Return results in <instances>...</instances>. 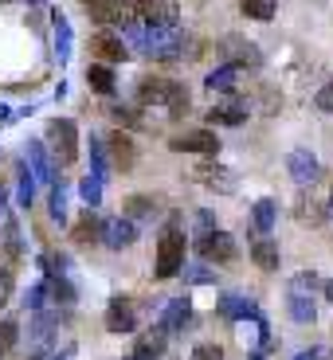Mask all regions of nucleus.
Wrapping results in <instances>:
<instances>
[{
    "mask_svg": "<svg viewBox=\"0 0 333 360\" xmlns=\"http://www.w3.org/2000/svg\"><path fill=\"white\" fill-rule=\"evenodd\" d=\"M137 102L142 106H161L169 117H184L189 114V86L177 79H157V75H149L137 86Z\"/></svg>",
    "mask_w": 333,
    "mask_h": 360,
    "instance_id": "f257e3e1",
    "label": "nucleus"
},
{
    "mask_svg": "<svg viewBox=\"0 0 333 360\" xmlns=\"http://www.w3.org/2000/svg\"><path fill=\"white\" fill-rule=\"evenodd\" d=\"M122 36H126L134 47H142L149 59H177L180 44H184L177 24H169V27H157V24H145L142 27V24H134V27H126Z\"/></svg>",
    "mask_w": 333,
    "mask_h": 360,
    "instance_id": "f03ea898",
    "label": "nucleus"
},
{
    "mask_svg": "<svg viewBox=\"0 0 333 360\" xmlns=\"http://www.w3.org/2000/svg\"><path fill=\"white\" fill-rule=\"evenodd\" d=\"M44 141H47V153H51L55 169H67V165L79 161V126L71 117H51Z\"/></svg>",
    "mask_w": 333,
    "mask_h": 360,
    "instance_id": "7ed1b4c3",
    "label": "nucleus"
},
{
    "mask_svg": "<svg viewBox=\"0 0 333 360\" xmlns=\"http://www.w3.org/2000/svg\"><path fill=\"white\" fill-rule=\"evenodd\" d=\"M180 266H184V231L177 219H169V227L157 239V278H177Z\"/></svg>",
    "mask_w": 333,
    "mask_h": 360,
    "instance_id": "20e7f679",
    "label": "nucleus"
},
{
    "mask_svg": "<svg viewBox=\"0 0 333 360\" xmlns=\"http://www.w3.org/2000/svg\"><path fill=\"white\" fill-rule=\"evenodd\" d=\"M196 251H200V259H204V262H216V266H227V262L239 259V243H235V235L220 231V227H212L208 235H200Z\"/></svg>",
    "mask_w": 333,
    "mask_h": 360,
    "instance_id": "39448f33",
    "label": "nucleus"
},
{
    "mask_svg": "<svg viewBox=\"0 0 333 360\" xmlns=\"http://www.w3.org/2000/svg\"><path fill=\"white\" fill-rule=\"evenodd\" d=\"M137 321H142V309H137L134 294H114L106 306V329L110 333H134Z\"/></svg>",
    "mask_w": 333,
    "mask_h": 360,
    "instance_id": "423d86ee",
    "label": "nucleus"
},
{
    "mask_svg": "<svg viewBox=\"0 0 333 360\" xmlns=\"http://www.w3.org/2000/svg\"><path fill=\"white\" fill-rule=\"evenodd\" d=\"M90 8V20L94 24H102V27H118V32H126V27H134L137 24V12H134V4H126V0H99V4H87Z\"/></svg>",
    "mask_w": 333,
    "mask_h": 360,
    "instance_id": "0eeeda50",
    "label": "nucleus"
},
{
    "mask_svg": "<svg viewBox=\"0 0 333 360\" xmlns=\"http://www.w3.org/2000/svg\"><path fill=\"white\" fill-rule=\"evenodd\" d=\"M172 153H200V157H216L220 153V137L212 129H184L169 141Z\"/></svg>",
    "mask_w": 333,
    "mask_h": 360,
    "instance_id": "6e6552de",
    "label": "nucleus"
},
{
    "mask_svg": "<svg viewBox=\"0 0 333 360\" xmlns=\"http://www.w3.org/2000/svg\"><path fill=\"white\" fill-rule=\"evenodd\" d=\"M192 176H196L204 188L224 192V196H232V192L239 188V176H235V169H227V165H220V161H208V165H200V169H192Z\"/></svg>",
    "mask_w": 333,
    "mask_h": 360,
    "instance_id": "1a4fd4ad",
    "label": "nucleus"
},
{
    "mask_svg": "<svg viewBox=\"0 0 333 360\" xmlns=\"http://www.w3.org/2000/svg\"><path fill=\"white\" fill-rule=\"evenodd\" d=\"M287 172L298 188H310V184L322 180V165H318V157L310 153V149H294V153L287 157Z\"/></svg>",
    "mask_w": 333,
    "mask_h": 360,
    "instance_id": "9d476101",
    "label": "nucleus"
},
{
    "mask_svg": "<svg viewBox=\"0 0 333 360\" xmlns=\"http://www.w3.org/2000/svg\"><path fill=\"white\" fill-rule=\"evenodd\" d=\"M165 349H169V329H165L161 321L153 325V329H145V333H137L134 341V352H130V360H161Z\"/></svg>",
    "mask_w": 333,
    "mask_h": 360,
    "instance_id": "9b49d317",
    "label": "nucleus"
},
{
    "mask_svg": "<svg viewBox=\"0 0 333 360\" xmlns=\"http://www.w3.org/2000/svg\"><path fill=\"white\" fill-rule=\"evenodd\" d=\"M99 243H106L110 251H122V247H134L137 243V224L126 216H114V219H102V235Z\"/></svg>",
    "mask_w": 333,
    "mask_h": 360,
    "instance_id": "f8f14e48",
    "label": "nucleus"
},
{
    "mask_svg": "<svg viewBox=\"0 0 333 360\" xmlns=\"http://www.w3.org/2000/svg\"><path fill=\"white\" fill-rule=\"evenodd\" d=\"M220 317H227V321H235V325H239V321H259V302H255V297L251 294H224V297H220Z\"/></svg>",
    "mask_w": 333,
    "mask_h": 360,
    "instance_id": "ddd939ff",
    "label": "nucleus"
},
{
    "mask_svg": "<svg viewBox=\"0 0 333 360\" xmlns=\"http://www.w3.org/2000/svg\"><path fill=\"white\" fill-rule=\"evenodd\" d=\"M134 12L145 20V24L169 27V24H177L180 4H177V0H134Z\"/></svg>",
    "mask_w": 333,
    "mask_h": 360,
    "instance_id": "4468645a",
    "label": "nucleus"
},
{
    "mask_svg": "<svg viewBox=\"0 0 333 360\" xmlns=\"http://www.w3.org/2000/svg\"><path fill=\"white\" fill-rule=\"evenodd\" d=\"M157 321L169 329V337L184 333V329H189V321H192V297H189V294H177L169 306L161 309V317H157Z\"/></svg>",
    "mask_w": 333,
    "mask_h": 360,
    "instance_id": "2eb2a0df",
    "label": "nucleus"
},
{
    "mask_svg": "<svg viewBox=\"0 0 333 360\" xmlns=\"http://www.w3.org/2000/svg\"><path fill=\"white\" fill-rule=\"evenodd\" d=\"M24 161H27V169H32V176H36V184H55V161H51L44 141H27Z\"/></svg>",
    "mask_w": 333,
    "mask_h": 360,
    "instance_id": "dca6fc26",
    "label": "nucleus"
},
{
    "mask_svg": "<svg viewBox=\"0 0 333 360\" xmlns=\"http://www.w3.org/2000/svg\"><path fill=\"white\" fill-rule=\"evenodd\" d=\"M106 157H110V161H114L122 172H130V169H134V161H137L134 137L122 134V129H118V134H110V137H106Z\"/></svg>",
    "mask_w": 333,
    "mask_h": 360,
    "instance_id": "f3484780",
    "label": "nucleus"
},
{
    "mask_svg": "<svg viewBox=\"0 0 333 360\" xmlns=\"http://www.w3.org/2000/svg\"><path fill=\"white\" fill-rule=\"evenodd\" d=\"M90 47H94V55H99L102 63H126L130 59V47L122 44V36H114V32H99V36L90 39Z\"/></svg>",
    "mask_w": 333,
    "mask_h": 360,
    "instance_id": "a211bd4d",
    "label": "nucleus"
},
{
    "mask_svg": "<svg viewBox=\"0 0 333 360\" xmlns=\"http://www.w3.org/2000/svg\"><path fill=\"white\" fill-rule=\"evenodd\" d=\"M220 51L227 55V63H235V67H259L263 63V55H259V47L251 44V39H239V36H227L224 39V47Z\"/></svg>",
    "mask_w": 333,
    "mask_h": 360,
    "instance_id": "6ab92c4d",
    "label": "nucleus"
},
{
    "mask_svg": "<svg viewBox=\"0 0 333 360\" xmlns=\"http://www.w3.org/2000/svg\"><path fill=\"white\" fill-rule=\"evenodd\" d=\"M251 259H255V266L259 270H279V262H282V255H279V243H275V239H270L267 231H259L251 239Z\"/></svg>",
    "mask_w": 333,
    "mask_h": 360,
    "instance_id": "aec40b11",
    "label": "nucleus"
},
{
    "mask_svg": "<svg viewBox=\"0 0 333 360\" xmlns=\"http://www.w3.org/2000/svg\"><path fill=\"white\" fill-rule=\"evenodd\" d=\"M51 32H55V59H59V67H67V63H71L75 32H71V24H67L63 12H51Z\"/></svg>",
    "mask_w": 333,
    "mask_h": 360,
    "instance_id": "412c9836",
    "label": "nucleus"
},
{
    "mask_svg": "<svg viewBox=\"0 0 333 360\" xmlns=\"http://www.w3.org/2000/svg\"><path fill=\"white\" fill-rule=\"evenodd\" d=\"M287 309H290V317H294L298 325H314V317H318L314 297H310L302 286H290V294H287Z\"/></svg>",
    "mask_w": 333,
    "mask_h": 360,
    "instance_id": "4be33fe9",
    "label": "nucleus"
},
{
    "mask_svg": "<svg viewBox=\"0 0 333 360\" xmlns=\"http://www.w3.org/2000/svg\"><path fill=\"white\" fill-rule=\"evenodd\" d=\"M99 235H102L99 207H87V212L71 224V239H75V243H99Z\"/></svg>",
    "mask_w": 333,
    "mask_h": 360,
    "instance_id": "5701e85b",
    "label": "nucleus"
},
{
    "mask_svg": "<svg viewBox=\"0 0 333 360\" xmlns=\"http://www.w3.org/2000/svg\"><path fill=\"white\" fill-rule=\"evenodd\" d=\"M157 212H161V207H157L153 196H130L126 204H122V216L134 219V224H153Z\"/></svg>",
    "mask_w": 333,
    "mask_h": 360,
    "instance_id": "b1692460",
    "label": "nucleus"
},
{
    "mask_svg": "<svg viewBox=\"0 0 333 360\" xmlns=\"http://www.w3.org/2000/svg\"><path fill=\"white\" fill-rule=\"evenodd\" d=\"M204 86L212 90V94H232V90L239 86V67H235V63H224V67H216V71H208Z\"/></svg>",
    "mask_w": 333,
    "mask_h": 360,
    "instance_id": "393cba45",
    "label": "nucleus"
},
{
    "mask_svg": "<svg viewBox=\"0 0 333 360\" xmlns=\"http://www.w3.org/2000/svg\"><path fill=\"white\" fill-rule=\"evenodd\" d=\"M0 247H4L8 262H20V259H24V239H20V224H16L12 216H4V224H0Z\"/></svg>",
    "mask_w": 333,
    "mask_h": 360,
    "instance_id": "a878e982",
    "label": "nucleus"
},
{
    "mask_svg": "<svg viewBox=\"0 0 333 360\" xmlns=\"http://www.w3.org/2000/svg\"><path fill=\"white\" fill-rule=\"evenodd\" d=\"M44 278H47V294H51L55 306H75L79 290H75L71 274H44Z\"/></svg>",
    "mask_w": 333,
    "mask_h": 360,
    "instance_id": "bb28decb",
    "label": "nucleus"
},
{
    "mask_svg": "<svg viewBox=\"0 0 333 360\" xmlns=\"http://www.w3.org/2000/svg\"><path fill=\"white\" fill-rule=\"evenodd\" d=\"M87 82H90V90H99V94H106V98H114V90H118L110 63H90L87 67Z\"/></svg>",
    "mask_w": 333,
    "mask_h": 360,
    "instance_id": "cd10ccee",
    "label": "nucleus"
},
{
    "mask_svg": "<svg viewBox=\"0 0 333 360\" xmlns=\"http://www.w3.org/2000/svg\"><path fill=\"white\" fill-rule=\"evenodd\" d=\"M32 200H36V176L27 161H16V207H32Z\"/></svg>",
    "mask_w": 333,
    "mask_h": 360,
    "instance_id": "c85d7f7f",
    "label": "nucleus"
},
{
    "mask_svg": "<svg viewBox=\"0 0 333 360\" xmlns=\"http://www.w3.org/2000/svg\"><path fill=\"white\" fill-rule=\"evenodd\" d=\"M208 122H212V126H244L247 110L235 106V102H227V106H212L208 110Z\"/></svg>",
    "mask_w": 333,
    "mask_h": 360,
    "instance_id": "c756f323",
    "label": "nucleus"
},
{
    "mask_svg": "<svg viewBox=\"0 0 333 360\" xmlns=\"http://www.w3.org/2000/svg\"><path fill=\"white\" fill-rule=\"evenodd\" d=\"M251 219H255V231H270L275 219H279V204H275L270 196H263L259 204L251 207Z\"/></svg>",
    "mask_w": 333,
    "mask_h": 360,
    "instance_id": "7c9ffc66",
    "label": "nucleus"
},
{
    "mask_svg": "<svg viewBox=\"0 0 333 360\" xmlns=\"http://www.w3.org/2000/svg\"><path fill=\"white\" fill-rule=\"evenodd\" d=\"M239 8H244V16L267 24V20H275V12H279V0H239Z\"/></svg>",
    "mask_w": 333,
    "mask_h": 360,
    "instance_id": "2f4dec72",
    "label": "nucleus"
},
{
    "mask_svg": "<svg viewBox=\"0 0 333 360\" xmlns=\"http://www.w3.org/2000/svg\"><path fill=\"white\" fill-rule=\"evenodd\" d=\"M90 172L99 180L110 176V157H106V141L102 137H90Z\"/></svg>",
    "mask_w": 333,
    "mask_h": 360,
    "instance_id": "473e14b6",
    "label": "nucleus"
},
{
    "mask_svg": "<svg viewBox=\"0 0 333 360\" xmlns=\"http://www.w3.org/2000/svg\"><path fill=\"white\" fill-rule=\"evenodd\" d=\"M102 188H106V180H99L94 172H87V176H82L79 192H82V200H87V207H99L102 204Z\"/></svg>",
    "mask_w": 333,
    "mask_h": 360,
    "instance_id": "72a5a7b5",
    "label": "nucleus"
},
{
    "mask_svg": "<svg viewBox=\"0 0 333 360\" xmlns=\"http://www.w3.org/2000/svg\"><path fill=\"white\" fill-rule=\"evenodd\" d=\"M180 274H184L189 286H212V282H216V270L204 266V262H196V266H180Z\"/></svg>",
    "mask_w": 333,
    "mask_h": 360,
    "instance_id": "f704fd0d",
    "label": "nucleus"
},
{
    "mask_svg": "<svg viewBox=\"0 0 333 360\" xmlns=\"http://www.w3.org/2000/svg\"><path fill=\"white\" fill-rule=\"evenodd\" d=\"M47 212H51L55 224H67V188L63 184H55L51 188V200H47Z\"/></svg>",
    "mask_w": 333,
    "mask_h": 360,
    "instance_id": "c9c22d12",
    "label": "nucleus"
},
{
    "mask_svg": "<svg viewBox=\"0 0 333 360\" xmlns=\"http://www.w3.org/2000/svg\"><path fill=\"white\" fill-rule=\"evenodd\" d=\"M24 306L32 309V314H39V309L47 306V278H39L36 286L27 290V297H24Z\"/></svg>",
    "mask_w": 333,
    "mask_h": 360,
    "instance_id": "e433bc0d",
    "label": "nucleus"
},
{
    "mask_svg": "<svg viewBox=\"0 0 333 360\" xmlns=\"http://www.w3.org/2000/svg\"><path fill=\"white\" fill-rule=\"evenodd\" d=\"M16 341H20V321H12V317L8 321H0V356H4Z\"/></svg>",
    "mask_w": 333,
    "mask_h": 360,
    "instance_id": "4c0bfd02",
    "label": "nucleus"
},
{
    "mask_svg": "<svg viewBox=\"0 0 333 360\" xmlns=\"http://www.w3.org/2000/svg\"><path fill=\"white\" fill-rule=\"evenodd\" d=\"M12 286H16V274H12V266H0V314H4V306L12 302Z\"/></svg>",
    "mask_w": 333,
    "mask_h": 360,
    "instance_id": "58836bf2",
    "label": "nucleus"
},
{
    "mask_svg": "<svg viewBox=\"0 0 333 360\" xmlns=\"http://www.w3.org/2000/svg\"><path fill=\"white\" fill-rule=\"evenodd\" d=\"M189 360H224V349H220L216 341H200L196 349H192Z\"/></svg>",
    "mask_w": 333,
    "mask_h": 360,
    "instance_id": "ea45409f",
    "label": "nucleus"
},
{
    "mask_svg": "<svg viewBox=\"0 0 333 360\" xmlns=\"http://www.w3.org/2000/svg\"><path fill=\"white\" fill-rule=\"evenodd\" d=\"M314 106L322 110V114H333V79L325 82L322 90H318V98H314Z\"/></svg>",
    "mask_w": 333,
    "mask_h": 360,
    "instance_id": "a19ab883",
    "label": "nucleus"
},
{
    "mask_svg": "<svg viewBox=\"0 0 333 360\" xmlns=\"http://www.w3.org/2000/svg\"><path fill=\"white\" fill-rule=\"evenodd\" d=\"M110 114H114L118 126H137V114L130 106H110Z\"/></svg>",
    "mask_w": 333,
    "mask_h": 360,
    "instance_id": "79ce46f5",
    "label": "nucleus"
},
{
    "mask_svg": "<svg viewBox=\"0 0 333 360\" xmlns=\"http://www.w3.org/2000/svg\"><path fill=\"white\" fill-rule=\"evenodd\" d=\"M290 286H302V290H314V286H322V278H318V274H314V270H302V274H298V278L294 282H290Z\"/></svg>",
    "mask_w": 333,
    "mask_h": 360,
    "instance_id": "37998d69",
    "label": "nucleus"
},
{
    "mask_svg": "<svg viewBox=\"0 0 333 360\" xmlns=\"http://www.w3.org/2000/svg\"><path fill=\"white\" fill-rule=\"evenodd\" d=\"M212 227H216V216L212 212H196V235H208Z\"/></svg>",
    "mask_w": 333,
    "mask_h": 360,
    "instance_id": "c03bdc74",
    "label": "nucleus"
},
{
    "mask_svg": "<svg viewBox=\"0 0 333 360\" xmlns=\"http://www.w3.org/2000/svg\"><path fill=\"white\" fill-rule=\"evenodd\" d=\"M329 356V349H306V352H298L294 360H325Z\"/></svg>",
    "mask_w": 333,
    "mask_h": 360,
    "instance_id": "a18cd8bd",
    "label": "nucleus"
},
{
    "mask_svg": "<svg viewBox=\"0 0 333 360\" xmlns=\"http://www.w3.org/2000/svg\"><path fill=\"white\" fill-rule=\"evenodd\" d=\"M12 122H16V110L0 102V129H4V126H12Z\"/></svg>",
    "mask_w": 333,
    "mask_h": 360,
    "instance_id": "49530a36",
    "label": "nucleus"
},
{
    "mask_svg": "<svg viewBox=\"0 0 333 360\" xmlns=\"http://www.w3.org/2000/svg\"><path fill=\"white\" fill-rule=\"evenodd\" d=\"M8 216V188H4V184H0V219Z\"/></svg>",
    "mask_w": 333,
    "mask_h": 360,
    "instance_id": "de8ad7c7",
    "label": "nucleus"
},
{
    "mask_svg": "<svg viewBox=\"0 0 333 360\" xmlns=\"http://www.w3.org/2000/svg\"><path fill=\"white\" fill-rule=\"evenodd\" d=\"M322 294H325V302H333V278H322Z\"/></svg>",
    "mask_w": 333,
    "mask_h": 360,
    "instance_id": "09e8293b",
    "label": "nucleus"
},
{
    "mask_svg": "<svg viewBox=\"0 0 333 360\" xmlns=\"http://www.w3.org/2000/svg\"><path fill=\"white\" fill-rule=\"evenodd\" d=\"M82 4H99V0H82Z\"/></svg>",
    "mask_w": 333,
    "mask_h": 360,
    "instance_id": "8fccbe9b",
    "label": "nucleus"
},
{
    "mask_svg": "<svg viewBox=\"0 0 333 360\" xmlns=\"http://www.w3.org/2000/svg\"><path fill=\"white\" fill-rule=\"evenodd\" d=\"M32 4H44V0H32Z\"/></svg>",
    "mask_w": 333,
    "mask_h": 360,
    "instance_id": "3c124183",
    "label": "nucleus"
}]
</instances>
